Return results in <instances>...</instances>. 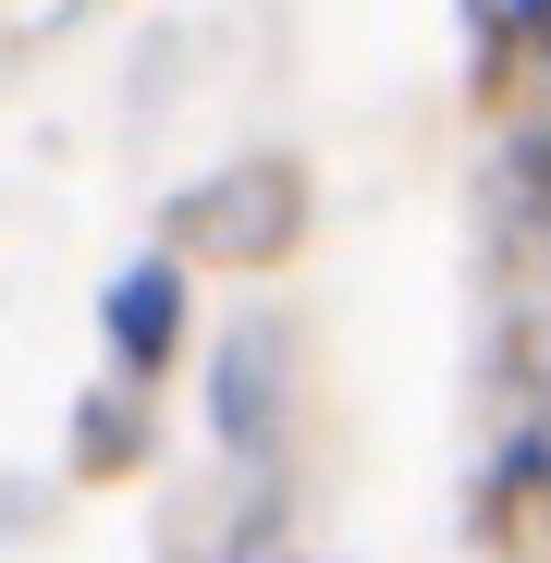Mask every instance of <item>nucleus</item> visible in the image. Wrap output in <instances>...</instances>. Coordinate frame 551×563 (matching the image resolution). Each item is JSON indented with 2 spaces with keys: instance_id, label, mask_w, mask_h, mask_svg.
Masks as SVG:
<instances>
[{
  "instance_id": "obj_4",
  "label": "nucleus",
  "mask_w": 551,
  "mask_h": 563,
  "mask_svg": "<svg viewBox=\"0 0 551 563\" xmlns=\"http://www.w3.org/2000/svg\"><path fill=\"white\" fill-rule=\"evenodd\" d=\"M74 465H86V478H123V465H135V417H123V393H99V405H86Z\"/></svg>"
},
{
  "instance_id": "obj_1",
  "label": "nucleus",
  "mask_w": 551,
  "mask_h": 563,
  "mask_svg": "<svg viewBox=\"0 0 551 563\" xmlns=\"http://www.w3.org/2000/svg\"><path fill=\"white\" fill-rule=\"evenodd\" d=\"M184 245H197V257H233V269L283 257V245H295V172L257 159V172L197 184V197H184Z\"/></svg>"
},
{
  "instance_id": "obj_3",
  "label": "nucleus",
  "mask_w": 551,
  "mask_h": 563,
  "mask_svg": "<svg viewBox=\"0 0 551 563\" xmlns=\"http://www.w3.org/2000/svg\"><path fill=\"white\" fill-rule=\"evenodd\" d=\"M269 417V343L245 331V343H221V441H245Z\"/></svg>"
},
{
  "instance_id": "obj_2",
  "label": "nucleus",
  "mask_w": 551,
  "mask_h": 563,
  "mask_svg": "<svg viewBox=\"0 0 551 563\" xmlns=\"http://www.w3.org/2000/svg\"><path fill=\"white\" fill-rule=\"evenodd\" d=\"M99 343L123 380H159V367L184 355V257H135L111 295H99Z\"/></svg>"
}]
</instances>
